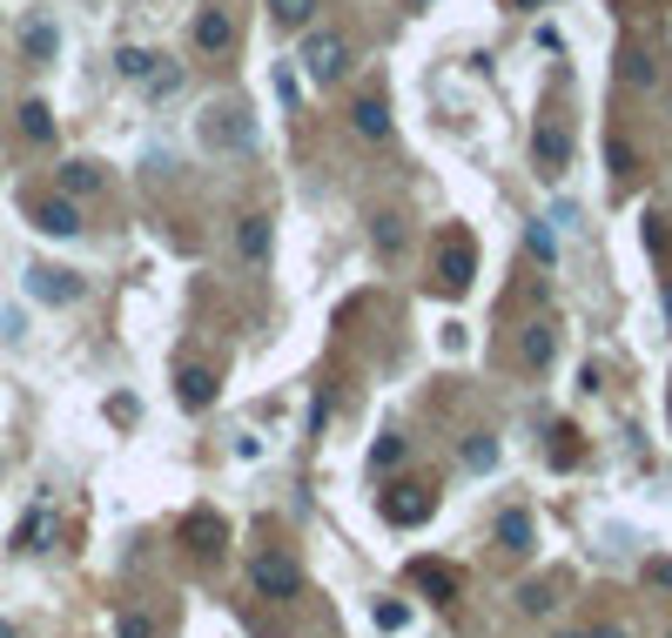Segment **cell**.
Wrapping results in <instances>:
<instances>
[{"instance_id":"cell-1","label":"cell","mask_w":672,"mask_h":638,"mask_svg":"<svg viewBox=\"0 0 672 638\" xmlns=\"http://www.w3.org/2000/svg\"><path fill=\"white\" fill-rule=\"evenodd\" d=\"M203 148H216V155H249V148H256V122H249L243 108L216 101V108L203 114Z\"/></svg>"},{"instance_id":"cell-2","label":"cell","mask_w":672,"mask_h":638,"mask_svg":"<svg viewBox=\"0 0 672 638\" xmlns=\"http://www.w3.org/2000/svg\"><path fill=\"white\" fill-rule=\"evenodd\" d=\"M471 275H478V243L464 229H444L438 235V290L457 296V290H471Z\"/></svg>"},{"instance_id":"cell-3","label":"cell","mask_w":672,"mask_h":638,"mask_svg":"<svg viewBox=\"0 0 672 638\" xmlns=\"http://www.w3.org/2000/svg\"><path fill=\"white\" fill-rule=\"evenodd\" d=\"M249 591L256 598H296L303 591V565H290L283 551H256L249 557Z\"/></svg>"},{"instance_id":"cell-4","label":"cell","mask_w":672,"mask_h":638,"mask_svg":"<svg viewBox=\"0 0 672 638\" xmlns=\"http://www.w3.org/2000/svg\"><path fill=\"white\" fill-rule=\"evenodd\" d=\"M303 68L316 74V82H343V74H350V41H343V34H330V27L303 34Z\"/></svg>"},{"instance_id":"cell-5","label":"cell","mask_w":672,"mask_h":638,"mask_svg":"<svg viewBox=\"0 0 672 638\" xmlns=\"http://www.w3.org/2000/svg\"><path fill=\"white\" fill-rule=\"evenodd\" d=\"M188 41H195V54H229V48H235V21H229L222 8H195Z\"/></svg>"},{"instance_id":"cell-6","label":"cell","mask_w":672,"mask_h":638,"mask_svg":"<svg viewBox=\"0 0 672 638\" xmlns=\"http://www.w3.org/2000/svg\"><path fill=\"white\" fill-rule=\"evenodd\" d=\"M430 511H438L430 484H390V491H383V517H390V525H424Z\"/></svg>"},{"instance_id":"cell-7","label":"cell","mask_w":672,"mask_h":638,"mask_svg":"<svg viewBox=\"0 0 672 638\" xmlns=\"http://www.w3.org/2000/svg\"><path fill=\"white\" fill-rule=\"evenodd\" d=\"M551 356H559V323H545V316H538V323H525L518 330V370H551Z\"/></svg>"},{"instance_id":"cell-8","label":"cell","mask_w":672,"mask_h":638,"mask_svg":"<svg viewBox=\"0 0 672 638\" xmlns=\"http://www.w3.org/2000/svg\"><path fill=\"white\" fill-rule=\"evenodd\" d=\"M27 296L34 303H82V275H68V269H27Z\"/></svg>"},{"instance_id":"cell-9","label":"cell","mask_w":672,"mask_h":638,"mask_svg":"<svg viewBox=\"0 0 672 638\" xmlns=\"http://www.w3.org/2000/svg\"><path fill=\"white\" fill-rule=\"evenodd\" d=\"M532 162H538V175H545V182H559V175L572 169V142H565L559 128H551V122H545V128L532 135Z\"/></svg>"},{"instance_id":"cell-10","label":"cell","mask_w":672,"mask_h":638,"mask_svg":"<svg viewBox=\"0 0 672 638\" xmlns=\"http://www.w3.org/2000/svg\"><path fill=\"white\" fill-rule=\"evenodd\" d=\"M34 229H41V235H82L74 195H41V203H34Z\"/></svg>"},{"instance_id":"cell-11","label":"cell","mask_w":672,"mask_h":638,"mask_svg":"<svg viewBox=\"0 0 672 638\" xmlns=\"http://www.w3.org/2000/svg\"><path fill=\"white\" fill-rule=\"evenodd\" d=\"M182 538H188V551H203V557H222V544H229V525H222L216 511H188Z\"/></svg>"},{"instance_id":"cell-12","label":"cell","mask_w":672,"mask_h":638,"mask_svg":"<svg viewBox=\"0 0 672 638\" xmlns=\"http://www.w3.org/2000/svg\"><path fill=\"white\" fill-rule=\"evenodd\" d=\"M411 585H424L438 605H451V598L464 591V578H457L451 565H438V557H417V565H411Z\"/></svg>"},{"instance_id":"cell-13","label":"cell","mask_w":672,"mask_h":638,"mask_svg":"<svg viewBox=\"0 0 672 638\" xmlns=\"http://www.w3.org/2000/svg\"><path fill=\"white\" fill-rule=\"evenodd\" d=\"M175 396H182L188 410H209V404H216V370H203V364L182 370V377H175Z\"/></svg>"},{"instance_id":"cell-14","label":"cell","mask_w":672,"mask_h":638,"mask_svg":"<svg viewBox=\"0 0 672 638\" xmlns=\"http://www.w3.org/2000/svg\"><path fill=\"white\" fill-rule=\"evenodd\" d=\"M48 544H54V511H27L14 531V551H48Z\"/></svg>"},{"instance_id":"cell-15","label":"cell","mask_w":672,"mask_h":638,"mask_svg":"<svg viewBox=\"0 0 672 638\" xmlns=\"http://www.w3.org/2000/svg\"><path fill=\"white\" fill-rule=\"evenodd\" d=\"M350 122H357V135L383 142V135H390V108H383V95H364L357 108H350Z\"/></svg>"},{"instance_id":"cell-16","label":"cell","mask_w":672,"mask_h":638,"mask_svg":"<svg viewBox=\"0 0 672 638\" xmlns=\"http://www.w3.org/2000/svg\"><path fill=\"white\" fill-rule=\"evenodd\" d=\"M370 243H377L383 262H398V256H404V216H377V222H370Z\"/></svg>"},{"instance_id":"cell-17","label":"cell","mask_w":672,"mask_h":638,"mask_svg":"<svg viewBox=\"0 0 672 638\" xmlns=\"http://www.w3.org/2000/svg\"><path fill=\"white\" fill-rule=\"evenodd\" d=\"M235 249H243L249 262H262V256H269V222H262V216H243V222H235Z\"/></svg>"},{"instance_id":"cell-18","label":"cell","mask_w":672,"mask_h":638,"mask_svg":"<svg viewBox=\"0 0 672 638\" xmlns=\"http://www.w3.org/2000/svg\"><path fill=\"white\" fill-rule=\"evenodd\" d=\"M155 68H162V54H148V48H122V54H114V74H122V82H148Z\"/></svg>"},{"instance_id":"cell-19","label":"cell","mask_w":672,"mask_h":638,"mask_svg":"<svg viewBox=\"0 0 672 638\" xmlns=\"http://www.w3.org/2000/svg\"><path fill=\"white\" fill-rule=\"evenodd\" d=\"M498 544H504V551H532V517H525V511H504V517H498Z\"/></svg>"},{"instance_id":"cell-20","label":"cell","mask_w":672,"mask_h":638,"mask_svg":"<svg viewBox=\"0 0 672 638\" xmlns=\"http://www.w3.org/2000/svg\"><path fill=\"white\" fill-rule=\"evenodd\" d=\"M95 188H101L95 162H61V195H95Z\"/></svg>"},{"instance_id":"cell-21","label":"cell","mask_w":672,"mask_h":638,"mask_svg":"<svg viewBox=\"0 0 672 638\" xmlns=\"http://www.w3.org/2000/svg\"><path fill=\"white\" fill-rule=\"evenodd\" d=\"M551 464H559V470L585 464V444H578V430H572V424H559V430H551Z\"/></svg>"},{"instance_id":"cell-22","label":"cell","mask_w":672,"mask_h":638,"mask_svg":"<svg viewBox=\"0 0 672 638\" xmlns=\"http://www.w3.org/2000/svg\"><path fill=\"white\" fill-rule=\"evenodd\" d=\"M619 82L652 88V54H646V48H625V54H619Z\"/></svg>"},{"instance_id":"cell-23","label":"cell","mask_w":672,"mask_h":638,"mask_svg":"<svg viewBox=\"0 0 672 638\" xmlns=\"http://www.w3.org/2000/svg\"><path fill=\"white\" fill-rule=\"evenodd\" d=\"M21 135H27V142H54V114H48V101H27V108H21Z\"/></svg>"},{"instance_id":"cell-24","label":"cell","mask_w":672,"mask_h":638,"mask_svg":"<svg viewBox=\"0 0 672 638\" xmlns=\"http://www.w3.org/2000/svg\"><path fill=\"white\" fill-rule=\"evenodd\" d=\"M21 48H27L34 61H48V54H54V27H48V21H34V27L21 34Z\"/></svg>"},{"instance_id":"cell-25","label":"cell","mask_w":672,"mask_h":638,"mask_svg":"<svg viewBox=\"0 0 672 638\" xmlns=\"http://www.w3.org/2000/svg\"><path fill=\"white\" fill-rule=\"evenodd\" d=\"M269 14L283 21V27H303V21L316 14V0H269Z\"/></svg>"},{"instance_id":"cell-26","label":"cell","mask_w":672,"mask_h":638,"mask_svg":"<svg viewBox=\"0 0 672 638\" xmlns=\"http://www.w3.org/2000/svg\"><path fill=\"white\" fill-rule=\"evenodd\" d=\"M464 464H471V470H491V464H498V444H491V437H471V444H464Z\"/></svg>"},{"instance_id":"cell-27","label":"cell","mask_w":672,"mask_h":638,"mask_svg":"<svg viewBox=\"0 0 672 638\" xmlns=\"http://www.w3.org/2000/svg\"><path fill=\"white\" fill-rule=\"evenodd\" d=\"M518 598H525V612H532V618H545L551 605H559V591H551V585H525Z\"/></svg>"},{"instance_id":"cell-28","label":"cell","mask_w":672,"mask_h":638,"mask_svg":"<svg viewBox=\"0 0 672 638\" xmlns=\"http://www.w3.org/2000/svg\"><path fill=\"white\" fill-rule=\"evenodd\" d=\"M114 638H155V618H142V612H122V618H114Z\"/></svg>"},{"instance_id":"cell-29","label":"cell","mask_w":672,"mask_h":638,"mask_svg":"<svg viewBox=\"0 0 672 638\" xmlns=\"http://www.w3.org/2000/svg\"><path fill=\"white\" fill-rule=\"evenodd\" d=\"M377 625H383V631H404V625H411V612L398 605V598H383V605H377Z\"/></svg>"},{"instance_id":"cell-30","label":"cell","mask_w":672,"mask_h":638,"mask_svg":"<svg viewBox=\"0 0 672 638\" xmlns=\"http://www.w3.org/2000/svg\"><path fill=\"white\" fill-rule=\"evenodd\" d=\"M175 88H182L175 68H155V74H148V95H175Z\"/></svg>"},{"instance_id":"cell-31","label":"cell","mask_w":672,"mask_h":638,"mask_svg":"<svg viewBox=\"0 0 672 638\" xmlns=\"http://www.w3.org/2000/svg\"><path fill=\"white\" fill-rule=\"evenodd\" d=\"M612 182H619V188L632 182V148H625V142H612Z\"/></svg>"},{"instance_id":"cell-32","label":"cell","mask_w":672,"mask_h":638,"mask_svg":"<svg viewBox=\"0 0 672 638\" xmlns=\"http://www.w3.org/2000/svg\"><path fill=\"white\" fill-rule=\"evenodd\" d=\"M525 243H532V256H538V262H551V235H545V222H532V229H525Z\"/></svg>"},{"instance_id":"cell-33","label":"cell","mask_w":672,"mask_h":638,"mask_svg":"<svg viewBox=\"0 0 672 638\" xmlns=\"http://www.w3.org/2000/svg\"><path fill=\"white\" fill-rule=\"evenodd\" d=\"M398 457H404V437H383V444H377V464L390 470V464H398Z\"/></svg>"},{"instance_id":"cell-34","label":"cell","mask_w":672,"mask_h":638,"mask_svg":"<svg viewBox=\"0 0 672 638\" xmlns=\"http://www.w3.org/2000/svg\"><path fill=\"white\" fill-rule=\"evenodd\" d=\"M0 638H21V631H14V625H8V618H0Z\"/></svg>"},{"instance_id":"cell-35","label":"cell","mask_w":672,"mask_h":638,"mask_svg":"<svg viewBox=\"0 0 672 638\" xmlns=\"http://www.w3.org/2000/svg\"><path fill=\"white\" fill-rule=\"evenodd\" d=\"M665 316H672V283H665Z\"/></svg>"},{"instance_id":"cell-36","label":"cell","mask_w":672,"mask_h":638,"mask_svg":"<svg viewBox=\"0 0 672 638\" xmlns=\"http://www.w3.org/2000/svg\"><path fill=\"white\" fill-rule=\"evenodd\" d=\"M518 8H538V0H518Z\"/></svg>"},{"instance_id":"cell-37","label":"cell","mask_w":672,"mask_h":638,"mask_svg":"<svg viewBox=\"0 0 672 638\" xmlns=\"http://www.w3.org/2000/svg\"><path fill=\"white\" fill-rule=\"evenodd\" d=\"M411 8H424V0H411Z\"/></svg>"}]
</instances>
